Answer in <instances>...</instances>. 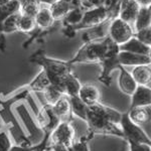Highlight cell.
<instances>
[{"label": "cell", "mask_w": 151, "mask_h": 151, "mask_svg": "<svg viewBox=\"0 0 151 151\" xmlns=\"http://www.w3.org/2000/svg\"><path fill=\"white\" fill-rule=\"evenodd\" d=\"M121 115L122 113L102 103L89 107L86 120L88 132L94 136L95 134L112 135L124 139L119 125Z\"/></svg>", "instance_id": "cell-1"}, {"label": "cell", "mask_w": 151, "mask_h": 151, "mask_svg": "<svg viewBox=\"0 0 151 151\" xmlns=\"http://www.w3.org/2000/svg\"><path fill=\"white\" fill-rule=\"evenodd\" d=\"M29 62L40 65L41 70L47 75L50 85L58 87L60 91H62L60 84L63 80L73 72V65L70 64L69 60L65 62V60L50 58L45 55L42 50H38L37 52L32 53L29 58Z\"/></svg>", "instance_id": "cell-2"}, {"label": "cell", "mask_w": 151, "mask_h": 151, "mask_svg": "<svg viewBox=\"0 0 151 151\" xmlns=\"http://www.w3.org/2000/svg\"><path fill=\"white\" fill-rule=\"evenodd\" d=\"M110 42L111 40L108 36L102 40L85 42L69 63L72 65L76 64H99L108 50Z\"/></svg>", "instance_id": "cell-3"}, {"label": "cell", "mask_w": 151, "mask_h": 151, "mask_svg": "<svg viewBox=\"0 0 151 151\" xmlns=\"http://www.w3.org/2000/svg\"><path fill=\"white\" fill-rule=\"evenodd\" d=\"M114 17L109 13L105 8L101 6H97L91 8L89 10H85L83 17L77 25L73 26L70 28L63 29V32L65 36L72 38L76 35V32L79 30H87V29L93 28L95 26H98L100 24L104 23L107 20H111Z\"/></svg>", "instance_id": "cell-4"}, {"label": "cell", "mask_w": 151, "mask_h": 151, "mask_svg": "<svg viewBox=\"0 0 151 151\" xmlns=\"http://www.w3.org/2000/svg\"><path fill=\"white\" fill-rule=\"evenodd\" d=\"M119 45H117L116 43H114L111 40L110 45L108 47V50L105 53L103 58L101 60V62L99 63V65L102 68V72L99 76V81L102 84L106 85V86H110L112 83L111 75L112 72L118 69V67L120 65L118 60V53H119Z\"/></svg>", "instance_id": "cell-5"}, {"label": "cell", "mask_w": 151, "mask_h": 151, "mask_svg": "<svg viewBox=\"0 0 151 151\" xmlns=\"http://www.w3.org/2000/svg\"><path fill=\"white\" fill-rule=\"evenodd\" d=\"M120 128L122 130L124 140L127 142L145 143L150 144L151 140L148 134L141 128L140 125L134 123L128 116V113H122L120 119Z\"/></svg>", "instance_id": "cell-6"}, {"label": "cell", "mask_w": 151, "mask_h": 151, "mask_svg": "<svg viewBox=\"0 0 151 151\" xmlns=\"http://www.w3.org/2000/svg\"><path fill=\"white\" fill-rule=\"evenodd\" d=\"M134 36V29L130 23L126 22L119 17H115L111 20L108 27V37L116 43L122 45Z\"/></svg>", "instance_id": "cell-7"}, {"label": "cell", "mask_w": 151, "mask_h": 151, "mask_svg": "<svg viewBox=\"0 0 151 151\" xmlns=\"http://www.w3.org/2000/svg\"><path fill=\"white\" fill-rule=\"evenodd\" d=\"M50 144L70 147L76 141V129L70 122H60L50 136Z\"/></svg>", "instance_id": "cell-8"}, {"label": "cell", "mask_w": 151, "mask_h": 151, "mask_svg": "<svg viewBox=\"0 0 151 151\" xmlns=\"http://www.w3.org/2000/svg\"><path fill=\"white\" fill-rule=\"evenodd\" d=\"M36 121L42 133L48 134V135H50L55 127L60 123V119L52 110V107L47 104H45L40 107L36 116Z\"/></svg>", "instance_id": "cell-9"}, {"label": "cell", "mask_w": 151, "mask_h": 151, "mask_svg": "<svg viewBox=\"0 0 151 151\" xmlns=\"http://www.w3.org/2000/svg\"><path fill=\"white\" fill-rule=\"evenodd\" d=\"M79 98L87 105L88 107L94 106L99 103H101V90L97 86L92 84H85L82 85L81 89L78 94Z\"/></svg>", "instance_id": "cell-10"}, {"label": "cell", "mask_w": 151, "mask_h": 151, "mask_svg": "<svg viewBox=\"0 0 151 151\" xmlns=\"http://www.w3.org/2000/svg\"><path fill=\"white\" fill-rule=\"evenodd\" d=\"M140 6L134 0H123L119 7L118 17L128 23H134Z\"/></svg>", "instance_id": "cell-11"}, {"label": "cell", "mask_w": 151, "mask_h": 151, "mask_svg": "<svg viewBox=\"0 0 151 151\" xmlns=\"http://www.w3.org/2000/svg\"><path fill=\"white\" fill-rule=\"evenodd\" d=\"M118 60L122 67H125V65L137 67V65H150L151 58L149 55H140L127 52H119Z\"/></svg>", "instance_id": "cell-12"}, {"label": "cell", "mask_w": 151, "mask_h": 151, "mask_svg": "<svg viewBox=\"0 0 151 151\" xmlns=\"http://www.w3.org/2000/svg\"><path fill=\"white\" fill-rule=\"evenodd\" d=\"M118 70H120V75H119L118 79V86L120 91L125 95L131 96L134 92H135L136 88H137V84L134 81L130 73L125 69L122 65H119Z\"/></svg>", "instance_id": "cell-13"}, {"label": "cell", "mask_w": 151, "mask_h": 151, "mask_svg": "<svg viewBox=\"0 0 151 151\" xmlns=\"http://www.w3.org/2000/svg\"><path fill=\"white\" fill-rule=\"evenodd\" d=\"M130 108L151 106V89L150 87L138 86L135 92L131 95Z\"/></svg>", "instance_id": "cell-14"}, {"label": "cell", "mask_w": 151, "mask_h": 151, "mask_svg": "<svg viewBox=\"0 0 151 151\" xmlns=\"http://www.w3.org/2000/svg\"><path fill=\"white\" fill-rule=\"evenodd\" d=\"M111 20H107V21H105L104 23L100 24L98 26H95L93 28L85 30L82 35V40H84L85 42L104 40L105 37L108 36V27H109V24H110Z\"/></svg>", "instance_id": "cell-15"}, {"label": "cell", "mask_w": 151, "mask_h": 151, "mask_svg": "<svg viewBox=\"0 0 151 151\" xmlns=\"http://www.w3.org/2000/svg\"><path fill=\"white\" fill-rule=\"evenodd\" d=\"M52 107L60 122H72V118L74 116H73L72 110H70V100L67 96H63Z\"/></svg>", "instance_id": "cell-16"}, {"label": "cell", "mask_w": 151, "mask_h": 151, "mask_svg": "<svg viewBox=\"0 0 151 151\" xmlns=\"http://www.w3.org/2000/svg\"><path fill=\"white\" fill-rule=\"evenodd\" d=\"M131 76L137 86L150 87L151 84V67L150 65H142L134 67L131 70Z\"/></svg>", "instance_id": "cell-17"}, {"label": "cell", "mask_w": 151, "mask_h": 151, "mask_svg": "<svg viewBox=\"0 0 151 151\" xmlns=\"http://www.w3.org/2000/svg\"><path fill=\"white\" fill-rule=\"evenodd\" d=\"M81 86L82 84L80 82V80L74 74V72H72L63 80L62 84H60V89H62L65 96L74 97L78 96L80 89H81Z\"/></svg>", "instance_id": "cell-18"}, {"label": "cell", "mask_w": 151, "mask_h": 151, "mask_svg": "<svg viewBox=\"0 0 151 151\" xmlns=\"http://www.w3.org/2000/svg\"><path fill=\"white\" fill-rule=\"evenodd\" d=\"M119 50L120 52H127L131 53H135V55H149L151 52V47L144 45V43L140 42L138 40H136L135 37L130 38L127 42H125L124 45L119 47Z\"/></svg>", "instance_id": "cell-19"}, {"label": "cell", "mask_w": 151, "mask_h": 151, "mask_svg": "<svg viewBox=\"0 0 151 151\" xmlns=\"http://www.w3.org/2000/svg\"><path fill=\"white\" fill-rule=\"evenodd\" d=\"M128 116L134 123L141 125L150 122L151 109L150 106L147 107H137V108H130L127 111Z\"/></svg>", "instance_id": "cell-20"}, {"label": "cell", "mask_w": 151, "mask_h": 151, "mask_svg": "<svg viewBox=\"0 0 151 151\" xmlns=\"http://www.w3.org/2000/svg\"><path fill=\"white\" fill-rule=\"evenodd\" d=\"M20 10V4L18 0H10L6 4L0 6V38L4 40V35L2 33V24L9 16L17 13Z\"/></svg>", "instance_id": "cell-21"}, {"label": "cell", "mask_w": 151, "mask_h": 151, "mask_svg": "<svg viewBox=\"0 0 151 151\" xmlns=\"http://www.w3.org/2000/svg\"><path fill=\"white\" fill-rule=\"evenodd\" d=\"M73 8L70 6V4L65 0H58L52 5H50V10L55 22H62L63 19L68 15V13Z\"/></svg>", "instance_id": "cell-22"}, {"label": "cell", "mask_w": 151, "mask_h": 151, "mask_svg": "<svg viewBox=\"0 0 151 151\" xmlns=\"http://www.w3.org/2000/svg\"><path fill=\"white\" fill-rule=\"evenodd\" d=\"M148 27H151V8L140 7L139 12L134 21V32Z\"/></svg>", "instance_id": "cell-23"}, {"label": "cell", "mask_w": 151, "mask_h": 151, "mask_svg": "<svg viewBox=\"0 0 151 151\" xmlns=\"http://www.w3.org/2000/svg\"><path fill=\"white\" fill-rule=\"evenodd\" d=\"M70 100V110H72L73 116L77 117V118L81 119V120L86 122L87 120V114H88V108L84 102L79 98V96H74V97H68Z\"/></svg>", "instance_id": "cell-24"}, {"label": "cell", "mask_w": 151, "mask_h": 151, "mask_svg": "<svg viewBox=\"0 0 151 151\" xmlns=\"http://www.w3.org/2000/svg\"><path fill=\"white\" fill-rule=\"evenodd\" d=\"M50 85V83L48 81L47 75L41 70L40 74L36 76L29 84L26 85V87H27V89L29 90L30 93H42Z\"/></svg>", "instance_id": "cell-25"}, {"label": "cell", "mask_w": 151, "mask_h": 151, "mask_svg": "<svg viewBox=\"0 0 151 151\" xmlns=\"http://www.w3.org/2000/svg\"><path fill=\"white\" fill-rule=\"evenodd\" d=\"M18 1L20 4V10H19L20 14L35 18L41 6L40 0H18Z\"/></svg>", "instance_id": "cell-26"}, {"label": "cell", "mask_w": 151, "mask_h": 151, "mask_svg": "<svg viewBox=\"0 0 151 151\" xmlns=\"http://www.w3.org/2000/svg\"><path fill=\"white\" fill-rule=\"evenodd\" d=\"M42 95H43V98H45V102H47L45 104L50 105V106L55 105L63 96H65L64 93H63L58 87H55V86H52V85H50V86L42 92Z\"/></svg>", "instance_id": "cell-27"}, {"label": "cell", "mask_w": 151, "mask_h": 151, "mask_svg": "<svg viewBox=\"0 0 151 151\" xmlns=\"http://www.w3.org/2000/svg\"><path fill=\"white\" fill-rule=\"evenodd\" d=\"M36 29L35 20L33 17L30 16H26L20 14V17L18 20V31L22 33H27L31 35Z\"/></svg>", "instance_id": "cell-28"}, {"label": "cell", "mask_w": 151, "mask_h": 151, "mask_svg": "<svg viewBox=\"0 0 151 151\" xmlns=\"http://www.w3.org/2000/svg\"><path fill=\"white\" fill-rule=\"evenodd\" d=\"M19 17H20V12H17V13L12 14L11 16H9L4 21L3 24H2V33H3V35L18 31Z\"/></svg>", "instance_id": "cell-29"}, {"label": "cell", "mask_w": 151, "mask_h": 151, "mask_svg": "<svg viewBox=\"0 0 151 151\" xmlns=\"http://www.w3.org/2000/svg\"><path fill=\"white\" fill-rule=\"evenodd\" d=\"M13 143L8 129L0 123V151H9Z\"/></svg>", "instance_id": "cell-30"}, {"label": "cell", "mask_w": 151, "mask_h": 151, "mask_svg": "<svg viewBox=\"0 0 151 151\" xmlns=\"http://www.w3.org/2000/svg\"><path fill=\"white\" fill-rule=\"evenodd\" d=\"M123 0H100L99 6L103 7L112 15V17H118L119 7Z\"/></svg>", "instance_id": "cell-31"}, {"label": "cell", "mask_w": 151, "mask_h": 151, "mask_svg": "<svg viewBox=\"0 0 151 151\" xmlns=\"http://www.w3.org/2000/svg\"><path fill=\"white\" fill-rule=\"evenodd\" d=\"M94 138V135L88 132L86 135L80 138L79 140H76L73 145L70 146V151H90L89 142Z\"/></svg>", "instance_id": "cell-32"}, {"label": "cell", "mask_w": 151, "mask_h": 151, "mask_svg": "<svg viewBox=\"0 0 151 151\" xmlns=\"http://www.w3.org/2000/svg\"><path fill=\"white\" fill-rule=\"evenodd\" d=\"M134 37L139 40L140 42L144 43L148 47H151V27L141 29L139 31H135Z\"/></svg>", "instance_id": "cell-33"}, {"label": "cell", "mask_w": 151, "mask_h": 151, "mask_svg": "<svg viewBox=\"0 0 151 151\" xmlns=\"http://www.w3.org/2000/svg\"><path fill=\"white\" fill-rule=\"evenodd\" d=\"M77 4L83 10H89L91 8L99 6L100 0H76Z\"/></svg>", "instance_id": "cell-34"}, {"label": "cell", "mask_w": 151, "mask_h": 151, "mask_svg": "<svg viewBox=\"0 0 151 151\" xmlns=\"http://www.w3.org/2000/svg\"><path fill=\"white\" fill-rule=\"evenodd\" d=\"M129 151H151V144L128 142Z\"/></svg>", "instance_id": "cell-35"}, {"label": "cell", "mask_w": 151, "mask_h": 151, "mask_svg": "<svg viewBox=\"0 0 151 151\" xmlns=\"http://www.w3.org/2000/svg\"><path fill=\"white\" fill-rule=\"evenodd\" d=\"M33 145H20V144H15L12 145L9 151H31L32 150Z\"/></svg>", "instance_id": "cell-36"}, {"label": "cell", "mask_w": 151, "mask_h": 151, "mask_svg": "<svg viewBox=\"0 0 151 151\" xmlns=\"http://www.w3.org/2000/svg\"><path fill=\"white\" fill-rule=\"evenodd\" d=\"M50 149L52 151H70V147H68V146H64V145H58V144H50Z\"/></svg>", "instance_id": "cell-37"}, {"label": "cell", "mask_w": 151, "mask_h": 151, "mask_svg": "<svg viewBox=\"0 0 151 151\" xmlns=\"http://www.w3.org/2000/svg\"><path fill=\"white\" fill-rule=\"evenodd\" d=\"M140 7H150L151 0H134Z\"/></svg>", "instance_id": "cell-38"}, {"label": "cell", "mask_w": 151, "mask_h": 151, "mask_svg": "<svg viewBox=\"0 0 151 151\" xmlns=\"http://www.w3.org/2000/svg\"><path fill=\"white\" fill-rule=\"evenodd\" d=\"M55 1H58V0H40V2L41 4H43V5H52V3H55Z\"/></svg>", "instance_id": "cell-39"}, {"label": "cell", "mask_w": 151, "mask_h": 151, "mask_svg": "<svg viewBox=\"0 0 151 151\" xmlns=\"http://www.w3.org/2000/svg\"><path fill=\"white\" fill-rule=\"evenodd\" d=\"M10 0H0V6L1 5H4V4H6L7 2H9Z\"/></svg>", "instance_id": "cell-40"}, {"label": "cell", "mask_w": 151, "mask_h": 151, "mask_svg": "<svg viewBox=\"0 0 151 151\" xmlns=\"http://www.w3.org/2000/svg\"><path fill=\"white\" fill-rule=\"evenodd\" d=\"M45 151H52V149H50V144H48V146L47 148L45 149Z\"/></svg>", "instance_id": "cell-41"}, {"label": "cell", "mask_w": 151, "mask_h": 151, "mask_svg": "<svg viewBox=\"0 0 151 151\" xmlns=\"http://www.w3.org/2000/svg\"><path fill=\"white\" fill-rule=\"evenodd\" d=\"M120 151H125V149H124V148H123V149H121Z\"/></svg>", "instance_id": "cell-42"}]
</instances>
